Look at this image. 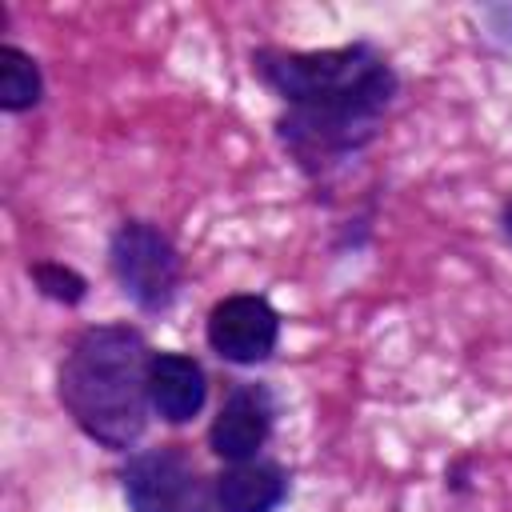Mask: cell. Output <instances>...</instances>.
Segmentation results:
<instances>
[{
	"label": "cell",
	"instance_id": "obj_3",
	"mask_svg": "<svg viewBox=\"0 0 512 512\" xmlns=\"http://www.w3.org/2000/svg\"><path fill=\"white\" fill-rule=\"evenodd\" d=\"M108 260H112V272H116L124 296H132L140 308L160 312L172 304L176 284H180V256L160 228H152L144 220H128L112 236Z\"/></svg>",
	"mask_w": 512,
	"mask_h": 512
},
{
	"label": "cell",
	"instance_id": "obj_6",
	"mask_svg": "<svg viewBox=\"0 0 512 512\" xmlns=\"http://www.w3.org/2000/svg\"><path fill=\"white\" fill-rule=\"evenodd\" d=\"M268 432H272V400L264 388L244 384V388H232L228 400L220 404L208 428V444L220 460L240 464V460H256Z\"/></svg>",
	"mask_w": 512,
	"mask_h": 512
},
{
	"label": "cell",
	"instance_id": "obj_8",
	"mask_svg": "<svg viewBox=\"0 0 512 512\" xmlns=\"http://www.w3.org/2000/svg\"><path fill=\"white\" fill-rule=\"evenodd\" d=\"M288 492V476L268 460H240L212 480L220 512H272Z\"/></svg>",
	"mask_w": 512,
	"mask_h": 512
},
{
	"label": "cell",
	"instance_id": "obj_4",
	"mask_svg": "<svg viewBox=\"0 0 512 512\" xmlns=\"http://www.w3.org/2000/svg\"><path fill=\"white\" fill-rule=\"evenodd\" d=\"M124 496L132 512H212V492L180 448H152L128 460Z\"/></svg>",
	"mask_w": 512,
	"mask_h": 512
},
{
	"label": "cell",
	"instance_id": "obj_11",
	"mask_svg": "<svg viewBox=\"0 0 512 512\" xmlns=\"http://www.w3.org/2000/svg\"><path fill=\"white\" fill-rule=\"evenodd\" d=\"M504 228H508V236H512V200L504 204Z\"/></svg>",
	"mask_w": 512,
	"mask_h": 512
},
{
	"label": "cell",
	"instance_id": "obj_1",
	"mask_svg": "<svg viewBox=\"0 0 512 512\" xmlns=\"http://www.w3.org/2000/svg\"><path fill=\"white\" fill-rule=\"evenodd\" d=\"M256 72L288 100L284 140L300 160H324L364 144L384 116L396 76L368 44L324 52H260Z\"/></svg>",
	"mask_w": 512,
	"mask_h": 512
},
{
	"label": "cell",
	"instance_id": "obj_7",
	"mask_svg": "<svg viewBox=\"0 0 512 512\" xmlns=\"http://www.w3.org/2000/svg\"><path fill=\"white\" fill-rule=\"evenodd\" d=\"M204 396H208V380H204V368L192 356L156 352L148 360V404L164 420H172V424L192 420L204 408Z\"/></svg>",
	"mask_w": 512,
	"mask_h": 512
},
{
	"label": "cell",
	"instance_id": "obj_9",
	"mask_svg": "<svg viewBox=\"0 0 512 512\" xmlns=\"http://www.w3.org/2000/svg\"><path fill=\"white\" fill-rule=\"evenodd\" d=\"M40 100V68L28 52L0 44V108L24 112Z\"/></svg>",
	"mask_w": 512,
	"mask_h": 512
},
{
	"label": "cell",
	"instance_id": "obj_5",
	"mask_svg": "<svg viewBox=\"0 0 512 512\" xmlns=\"http://www.w3.org/2000/svg\"><path fill=\"white\" fill-rule=\"evenodd\" d=\"M280 320L264 296H228L208 312V344L232 364H260L272 356Z\"/></svg>",
	"mask_w": 512,
	"mask_h": 512
},
{
	"label": "cell",
	"instance_id": "obj_10",
	"mask_svg": "<svg viewBox=\"0 0 512 512\" xmlns=\"http://www.w3.org/2000/svg\"><path fill=\"white\" fill-rule=\"evenodd\" d=\"M32 276H36L40 292H44V296H52V300L76 304V300L84 296V280H80L72 268H64V264H36V268H32Z\"/></svg>",
	"mask_w": 512,
	"mask_h": 512
},
{
	"label": "cell",
	"instance_id": "obj_2",
	"mask_svg": "<svg viewBox=\"0 0 512 512\" xmlns=\"http://www.w3.org/2000/svg\"><path fill=\"white\" fill-rule=\"evenodd\" d=\"M148 344L128 324L88 328L60 364V400L104 448H128L148 424Z\"/></svg>",
	"mask_w": 512,
	"mask_h": 512
}]
</instances>
